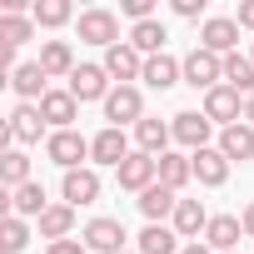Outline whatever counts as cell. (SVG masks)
I'll list each match as a JSON object with an SVG mask.
<instances>
[{"instance_id": "cell-1", "label": "cell", "mask_w": 254, "mask_h": 254, "mask_svg": "<svg viewBox=\"0 0 254 254\" xmlns=\"http://www.w3.org/2000/svg\"><path fill=\"white\" fill-rule=\"evenodd\" d=\"M185 85H194V90H204V95H209L214 85H224V55L194 45V50L185 55Z\"/></svg>"}, {"instance_id": "cell-2", "label": "cell", "mask_w": 254, "mask_h": 254, "mask_svg": "<svg viewBox=\"0 0 254 254\" xmlns=\"http://www.w3.org/2000/svg\"><path fill=\"white\" fill-rule=\"evenodd\" d=\"M105 120L115 125V130H125V125H140L145 120V95L135 85H115L110 100H105Z\"/></svg>"}, {"instance_id": "cell-3", "label": "cell", "mask_w": 254, "mask_h": 254, "mask_svg": "<svg viewBox=\"0 0 254 254\" xmlns=\"http://www.w3.org/2000/svg\"><path fill=\"white\" fill-rule=\"evenodd\" d=\"M45 155H50V160L70 175V170H80V160H90V140H85L80 130H50Z\"/></svg>"}, {"instance_id": "cell-4", "label": "cell", "mask_w": 254, "mask_h": 254, "mask_svg": "<svg viewBox=\"0 0 254 254\" xmlns=\"http://www.w3.org/2000/svg\"><path fill=\"white\" fill-rule=\"evenodd\" d=\"M75 25H80V40H85V45H105V50L120 45V15H115V10H100V5H95V10H80Z\"/></svg>"}, {"instance_id": "cell-5", "label": "cell", "mask_w": 254, "mask_h": 254, "mask_svg": "<svg viewBox=\"0 0 254 254\" xmlns=\"http://www.w3.org/2000/svg\"><path fill=\"white\" fill-rule=\"evenodd\" d=\"M239 115H244V95L234 90V85H214L209 95H204V120L209 125H239Z\"/></svg>"}, {"instance_id": "cell-6", "label": "cell", "mask_w": 254, "mask_h": 254, "mask_svg": "<svg viewBox=\"0 0 254 254\" xmlns=\"http://www.w3.org/2000/svg\"><path fill=\"white\" fill-rule=\"evenodd\" d=\"M80 239H85L90 254H125V239H130V234H125L120 219H90Z\"/></svg>"}, {"instance_id": "cell-7", "label": "cell", "mask_w": 254, "mask_h": 254, "mask_svg": "<svg viewBox=\"0 0 254 254\" xmlns=\"http://www.w3.org/2000/svg\"><path fill=\"white\" fill-rule=\"evenodd\" d=\"M80 105H90V100H110V75H105V65H75V75H70V85H65Z\"/></svg>"}, {"instance_id": "cell-8", "label": "cell", "mask_w": 254, "mask_h": 254, "mask_svg": "<svg viewBox=\"0 0 254 254\" xmlns=\"http://www.w3.org/2000/svg\"><path fill=\"white\" fill-rule=\"evenodd\" d=\"M105 75H110V80H120V85H130V80H140V75H145V55H140L130 40H120V45H110V50H105Z\"/></svg>"}, {"instance_id": "cell-9", "label": "cell", "mask_w": 254, "mask_h": 254, "mask_svg": "<svg viewBox=\"0 0 254 254\" xmlns=\"http://www.w3.org/2000/svg\"><path fill=\"white\" fill-rule=\"evenodd\" d=\"M115 175H120V190H135V194H145L150 185H160V160L135 150L130 160H125V165L115 170Z\"/></svg>"}, {"instance_id": "cell-10", "label": "cell", "mask_w": 254, "mask_h": 254, "mask_svg": "<svg viewBox=\"0 0 254 254\" xmlns=\"http://www.w3.org/2000/svg\"><path fill=\"white\" fill-rule=\"evenodd\" d=\"M170 130H175V140L194 155V150H209V120H204V110H180L175 120H170Z\"/></svg>"}, {"instance_id": "cell-11", "label": "cell", "mask_w": 254, "mask_h": 254, "mask_svg": "<svg viewBox=\"0 0 254 254\" xmlns=\"http://www.w3.org/2000/svg\"><path fill=\"white\" fill-rule=\"evenodd\" d=\"M5 135H10L15 145H40V135H45V115H40V105H15ZM45 140H50V135H45Z\"/></svg>"}, {"instance_id": "cell-12", "label": "cell", "mask_w": 254, "mask_h": 254, "mask_svg": "<svg viewBox=\"0 0 254 254\" xmlns=\"http://www.w3.org/2000/svg\"><path fill=\"white\" fill-rule=\"evenodd\" d=\"M90 160L95 165H125V160H130V140H125V130H115V125H105V130L90 140Z\"/></svg>"}, {"instance_id": "cell-13", "label": "cell", "mask_w": 254, "mask_h": 254, "mask_svg": "<svg viewBox=\"0 0 254 254\" xmlns=\"http://www.w3.org/2000/svg\"><path fill=\"white\" fill-rule=\"evenodd\" d=\"M60 194H65V204H70V209H80V204H95V199H100V175L80 165V170H70V175L60 180Z\"/></svg>"}, {"instance_id": "cell-14", "label": "cell", "mask_w": 254, "mask_h": 254, "mask_svg": "<svg viewBox=\"0 0 254 254\" xmlns=\"http://www.w3.org/2000/svg\"><path fill=\"white\" fill-rule=\"evenodd\" d=\"M199 45H204V50H214V55H234V45H239V20H229V15L204 20Z\"/></svg>"}, {"instance_id": "cell-15", "label": "cell", "mask_w": 254, "mask_h": 254, "mask_svg": "<svg viewBox=\"0 0 254 254\" xmlns=\"http://www.w3.org/2000/svg\"><path fill=\"white\" fill-rule=\"evenodd\" d=\"M50 75L40 70V60H30V65H15V75H10V90L25 100V105H40L45 95H50V85H45Z\"/></svg>"}, {"instance_id": "cell-16", "label": "cell", "mask_w": 254, "mask_h": 254, "mask_svg": "<svg viewBox=\"0 0 254 254\" xmlns=\"http://www.w3.org/2000/svg\"><path fill=\"white\" fill-rule=\"evenodd\" d=\"M239 234H244V224H239L234 214H209L204 244H209L214 254H234V249H239Z\"/></svg>"}, {"instance_id": "cell-17", "label": "cell", "mask_w": 254, "mask_h": 254, "mask_svg": "<svg viewBox=\"0 0 254 254\" xmlns=\"http://www.w3.org/2000/svg\"><path fill=\"white\" fill-rule=\"evenodd\" d=\"M219 155H224L229 165H234V160H239V165L254 160V125L239 120V125H229V130H219Z\"/></svg>"}, {"instance_id": "cell-18", "label": "cell", "mask_w": 254, "mask_h": 254, "mask_svg": "<svg viewBox=\"0 0 254 254\" xmlns=\"http://www.w3.org/2000/svg\"><path fill=\"white\" fill-rule=\"evenodd\" d=\"M140 80H145L150 90H170V85H180V80H185V60H175V55H150Z\"/></svg>"}, {"instance_id": "cell-19", "label": "cell", "mask_w": 254, "mask_h": 254, "mask_svg": "<svg viewBox=\"0 0 254 254\" xmlns=\"http://www.w3.org/2000/svg\"><path fill=\"white\" fill-rule=\"evenodd\" d=\"M50 204H45V185L40 180H30V185H20V190H10V199H5V214H20V219H40Z\"/></svg>"}, {"instance_id": "cell-20", "label": "cell", "mask_w": 254, "mask_h": 254, "mask_svg": "<svg viewBox=\"0 0 254 254\" xmlns=\"http://www.w3.org/2000/svg\"><path fill=\"white\" fill-rule=\"evenodd\" d=\"M140 214L150 219V224H165V219H175V209H180V199H175V190H165V185H150L140 199Z\"/></svg>"}, {"instance_id": "cell-21", "label": "cell", "mask_w": 254, "mask_h": 254, "mask_svg": "<svg viewBox=\"0 0 254 254\" xmlns=\"http://www.w3.org/2000/svg\"><path fill=\"white\" fill-rule=\"evenodd\" d=\"M40 115H45V125H55V130H70V120L80 115V100L70 90H50L40 100Z\"/></svg>"}, {"instance_id": "cell-22", "label": "cell", "mask_w": 254, "mask_h": 254, "mask_svg": "<svg viewBox=\"0 0 254 254\" xmlns=\"http://www.w3.org/2000/svg\"><path fill=\"white\" fill-rule=\"evenodd\" d=\"M40 70L50 75V80H70L75 75V50H70V40H45L40 45Z\"/></svg>"}, {"instance_id": "cell-23", "label": "cell", "mask_w": 254, "mask_h": 254, "mask_svg": "<svg viewBox=\"0 0 254 254\" xmlns=\"http://www.w3.org/2000/svg\"><path fill=\"white\" fill-rule=\"evenodd\" d=\"M190 165H194V180H199V185H209V190H219V185L229 180V160H224L219 150H194V155H190Z\"/></svg>"}, {"instance_id": "cell-24", "label": "cell", "mask_w": 254, "mask_h": 254, "mask_svg": "<svg viewBox=\"0 0 254 254\" xmlns=\"http://www.w3.org/2000/svg\"><path fill=\"white\" fill-rule=\"evenodd\" d=\"M170 140H175V130H170L165 120H150V115H145V120L135 125V145H140V155H155V160H160Z\"/></svg>"}, {"instance_id": "cell-25", "label": "cell", "mask_w": 254, "mask_h": 254, "mask_svg": "<svg viewBox=\"0 0 254 254\" xmlns=\"http://www.w3.org/2000/svg\"><path fill=\"white\" fill-rule=\"evenodd\" d=\"M204 229H209L204 204H199V199H180V209H175V234H180V239H194V234H204Z\"/></svg>"}, {"instance_id": "cell-26", "label": "cell", "mask_w": 254, "mask_h": 254, "mask_svg": "<svg viewBox=\"0 0 254 254\" xmlns=\"http://www.w3.org/2000/svg\"><path fill=\"white\" fill-rule=\"evenodd\" d=\"M190 180H194L190 155H170V150H165V155H160V185H165V190H185Z\"/></svg>"}, {"instance_id": "cell-27", "label": "cell", "mask_w": 254, "mask_h": 254, "mask_svg": "<svg viewBox=\"0 0 254 254\" xmlns=\"http://www.w3.org/2000/svg\"><path fill=\"white\" fill-rule=\"evenodd\" d=\"M224 85H234V90L249 100V95H254V60H249V55H239V50H234V55H224Z\"/></svg>"}, {"instance_id": "cell-28", "label": "cell", "mask_w": 254, "mask_h": 254, "mask_svg": "<svg viewBox=\"0 0 254 254\" xmlns=\"http://www.w3.org/2000/svg\"><path fill=\"white\" fill-rule=\"evenodd\" d=\"M185 244H180V234L170 229V224H145V234H140V254H180Z\"/></svg>"}, {"instance_id": "cell-29", "label": "cell", "mask_w": 254, "mask_h": 254, "mask_svg": "<svg viewBox=\"0 0 254 254\" xmlns=\"http://www.w3.org/2000/svg\"><path fill=\"white\" fill-rule=\"evenodd\" d=\"M165 40H170V35H165V25H160V20H145V25H135V30H130V45H135L145 60H150V55H165Z\"/></svg>"}, {"instance_id": "cell-30", "label": "cell", "mask_w": 254, "mask_h": 254, "mask_svg": "<svg viewBox=\"0 0 254 254\" xmlns=\"http://www.w3.org/2000/svg\"><path fill=\"white\" fill-rule=\"evenodd\" d=\"M70 229H75V209L70 204H50L45 214H40V234L55 244V239H70Z\"/></svg>"}, {"instance_id": "cell-31", "label": "cell", "mask_w": 254, "mask_h": 254, "mask_svg": "<svg viewBox=\"0 0 254 254\" xmlns=\"http://www.w3.org/2000/svg\"><path fill=\"white\" fill-rule=\"evenodd\" d=\"M0 180H5V190L30 185V155L25 150H5V155H0Z\"/></svg>"}, {"instance_id": "cell-32", "label": "cell", "mask_w": 254, "mask_h": 254, "mask_svg": "<svg viewBox=\"0 0 254 254\" xmlns=\"http://www.w3.org/2000/svg\"><path fill=\"white\" fill-rule=\"evenodd\" d=\"M70 15H75V10H70V0H35V5H30V20L45 25V30H60Z\"/></svg>"}, {"instance_id": "cell-33", "label": "cell", "mask_w": 254, "mask_h": 254, "mask_svg": "<svg viewBox=\"0 0 254 254\" xmlns=\"http://www.w3.org/2000/svg\"><path fill=\"white\" fill-rule=\"evenodd\" d=\"M30 35H35V20H25V15H0V40H5V50H20Z\"/></svg>"}, {"instance_id": "cell-34", "label": "cell", "mask_w": 254, "mask_h": 254, "mask_svg": "<svg viewBox=\"0 0 254 254\" xmlns=\"http://www.w3.org/2000/svg\"><path fill=\"white\" fill-rule=\"evenodd\" d=\"M0 239H5V244H0L5 254H20V249L30 244V229H25V219H20V214H5V224H0Z\"/></svg>"}, {"instance_id": "cell-35", "label": "cell", "mask_w": 254, "mask_h": 254, "mask_svg": "<svg viewBox=\"0 0 254 254\" xmlns=\"http://www.w3.org/2000/svg\"><path fill=\"white\" fill-rule=\"evenodd\" d=\"M45 254H90L80 239H55V244H45Z\"/></svg>"}, {"instance_id": "cell-36", "label": "cell", "mask_w": 254, "mask_h": 254, "mask_svg": "<svg viewBox=\"0 0 254 254\" xmlns=\"http://www.w3.org/2000/svg\"><path fill=\"white\" fill-rule=\"evenodd\" d=\"M204 10V0H175V15H185V20H194Z\"/></svg>"}, {"instance_id": "cell-37", "label": "cell", "mask_w": 254, "mask_h": 254, "mask_svg": "<svg viewBox=\"0 0 254 254\" xmlns=\"http://www.w3.org/2000/svg\"><path fill=\"white\" fill-rule=\"evenodd\" d=\"M234 20H239V30H254V0H244V5H239V15H234Z\"/></svg>"}, {"instance_id": "cell-38", "label": "cell", "mask_w": 254, "mask_h": 254, "mask_svg": "<svg viewBox=\"0 0 254 254\" xmlns=\"http://www.w3.org/2000/svg\"><path fill=\"white\" fill-rule=\"evenodd\" d=\"M239 224H244V234H249V239H254V199H249V204H244V214H239Z\"/></svg>"}, {"instance_id": "cell-39", "label": "cell", "mask_w": 254, "mask_h": 254, "mask_svg": "<svg viewBox=\"0 0 254 254\" xmlns=\"http://www.w3.org/2000/svg\"><path fill=\"white\" fill-rule=\"evenodd\" d=\"M180 254H214V249H209V244H204V239H194V244H185V249H180Z\"/></svg>"}, {"instance_id": "cell-40", "label": "cell", "mask_w": 254, "mask_h": 254, "mask_svg": "<svg viewBox=\"0 0 254 254\" xmlns=\"http://www.w3.org/2000/svg\"><path fill=\"white\" fill-rule=\"evenodd\" d=\"M244 125H254V95L244 100Z\"/></svg>"}, {"instance_id": "cell-41", "label": "cell", "mask_w": 254, "mask_h": 254, "mask_svg": "<svg viewBox=\"0 0 254 254\" xmlns=\"http://www.w3.org/2000/svg\"><path fill=\"white\" fill-rule=\"evenodd\" d=\"M125 254H140V249H125Z\"/></svg>"}, {"instance_id": "cell-42", "label": "cell", "mask_w": 254, "mask_h": 254, "mask_svg": "<svg viewBox=\"0 0 254 254\" xmlns=\"http://www.w3.org/2000/svg\"><path fill=\"white\" fill-rule=\"evenodd\" d=\"M249 60H254V55H249Z\"/></svg>"}]
</instances>
